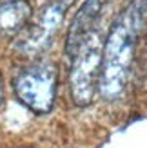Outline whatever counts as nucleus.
<instances>
[{
  "label": "nucleus",
  "mask_w": 147,
  "mask_h": 148,
  "mask_svg": "<svg viewBox=\"0 0 147 148\" xmlns=\"http://www.w3.org/2000/svg\"><path fill=\"white\" fill-rule=\"evenodd\" d=\"M4 99V87H2V79H0V103Z\"/></svg>",
  "instance_id": "0eeeda50"
},
{
  "label": "nucleus",
  "mask_w": 147,
  "mask_h": 148,
  "mask_svg": "<svg viewBox=\"0 0 147 148\" xmlns=\"http://www.w3.org/2000/svg\"><path fill=\"white\" fill-rule=\"evenodd\" d=\"M73 2L75 0H51L47 5H44L36 20L18 38L17 47L20 53L26 56H35L46 51L51 45L58 27L64 22L65 11L73 5Z\"/></svg>",
  "instance_id": "20e7f679"
},
{
  "label": "nucleus",
  "mask_w": 147,
  "mask_h": 148,
  "mask_svg": "<svg viewBox=\"0 0 147 148\" xmlns=\"http://www.w3.org/2000/svg\"><path fill=\"white\" fill-rule=\"evenodd\" d=\"M102 53H104V42L100 38V33L91 31L71 58L73 65L69 74V87L71 98L78 107L89 105L94 98L96 87L100 83Z\"/></svg>",
  "instance_id": "f03ea898"
},
{
  "label": "nucleus",
  "mask_w": 147,
  "mask_h": 148,
  "mask_svg": "<svg viewBox=\"0 0 147 148\" xmlns=\"http://www.w3.org/2000/svg\"><path fill=\"white\" fill-rule=\"evenodd\" d=\"M31 16L33 7L27 0H9L0 4V33L7 36L20 33Z\"/></svg>",
  "instance_id": "423d86ee"
},
{
  "label": "nucleus",
  "mask_w": 147,
  "mask_h": 148,
  "mask_svg": "<svg viewBox=\"0 0 147 148\" xmlns=\"http://www.w3.org/2000/svg\"><path fill=\"white\" fill-rule=\"evenodd\" d=\"M58 72L53 63L40 62L22 69L13 81L17 98L36 114H47L56 98Z\"/></svg>",
  "instance_id": "7ed1b4c3"
},
{
  "label": "nucleus",
  "mask_w": 147,
  "mask_h": 148,
  "mask_svg": "<svg viewBox=\"0 0 147 148\" xmlns=\"http://www.w3.org/2000/svg\"><path fill=\"white\" fill-rule=\"evenodd\" d=\"M105 2L107 0H87L75 14L67 31V40H65V54L69 58L75 56L80 43L87 38V34L94 31V22L98 20Z\"/></svg>",
  "instance_id": "39448f33"
},
{
  "label": "nucleus",
  "mask_w": 147,
  "mask_h": 148,
  "mask_svg": "<svg viewBox=\"0 0 147 148\" xmlns=\"http://www.w3.org/2000/svg\"><path fill=\"white\" fill-rule=\"evenodd\" d=\"M147 20V0H133L118 18L104 42L100 71V94L105 99H114L123 92L135 58L136 43Z\"/></svg>",
  "instance_id": "f257e3e1"
}]
</instances>
